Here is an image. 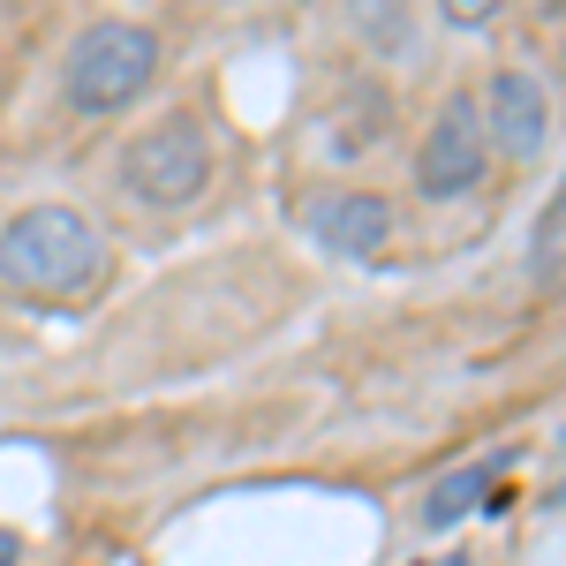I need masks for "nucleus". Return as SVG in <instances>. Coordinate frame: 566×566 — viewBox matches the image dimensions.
Segmentation results:
<instances>
[{"label":"nucleus","instance_id":"obj_1","mask_svg":"<svg viewBox=\"0 0 566 566\" xmlns=\"http://www.w3.org/2000/svg\"><path fill=\"white\" fill-rule=\"evenodd\" d=\"M106 280V234L69 205H31L0 234V287L23 303H69Z\"/></svg>","mask_w":566,"mask_h":566},{"label":"nucleus","instance_id":"obj_2","mask_svg":"<svg viewBox=\"0 0 566 566\" xmlns=\"http://www.w3.org/2000/svg\"><path fill=\"white\" fill-rule=\"evenodd\" d=\"M159 76V39L144 23H91L61 61V98L76 114H122Z\"/></svg>","mask_w":566,"mask_h":566},{"label":"nucleus","instance_id":"obj_3","mask_svg":"<svg viewBox=\"0 0 566 566\" xmlns=\"http://www.w3.org/2000/svg\"><path fill=\"white\" fill-rule=\"evenodd\" d=\"M122 189H129L136 205H151V212L197 205L212 189V144H205V129L189 114H167L144 136H129L122 144Z\"/></svg>","mask_w":566,"mask_h":566},{"label":"nucleus","instance_id":"obj_4","mask_svg":"<svg viewBox=\"0 0 566 566\" xmlns=\"http://www.w3.org/2000/svg\"><path fill=\"white\" fill-rule=\"evenodd\" d=\"M483 159H491V136H483V106L476 98H446L438 122L423 129V151H416V189L431 205H453L483 181Z\"/></svg>","mask_w":566,"mask_h":566},{"label":"nucleus","instance_id":"obj_5","mask_svg":"<svg viewBox=\"0 0 566 566\" xmlns=\"http://www.w3.org/2000/svg\"><path fill=\"white\" fill-rule=\"evenodd\" d=\"M483 136L506 151V159H536L544 136H552V91L536 84L528 69H499L483 84Z\"/></svg>","mask_w":566,"mask_h":566},{"label":"nucleus","instance_id":"obj_6","mask_svg":"<svg viewBox=\"0 0 566 566\" xmlns=\"http://www.w3.org/2000/svg\"><path fill=\"white\" fill-rule=\"evenodd\" d=\"M303 227L333 258H378L392 242V205L363 197V189H317V197H303Z\"/></svg>","mask_w":566,"mask_h":566},{"label":"nucleus","instance_id":"obj_7","mask_svg":"<svg viewBox=\"0 0 566 566\" xmlns=\"http://www.w3.org/2000/svg\"><path fill=\"white\" fill-rule=\"evenodd\" d=\"M514 469V453H491V461H461L453 476H438L423 491V528H453L469 506H491V483Z\"/></svg>","mask_w":566,"mask_h":566},{"label":"nucleus","instance_id":"obj_8","mask_svg":"<svg viewBox=\"0 0 566 566\" xmlns=\"http://www.w3.org/2000/svg\"><path fill=\"white\" fill-rule=\"evenodd\" d=\"M528 272H536V287L566 295V181H559V197L544 205L536 234H528Z\"/></svg>","mask_w":566,"mask_h":566},{"label":"nucleus","instance_id":"obj_9","mask_svg":"<svg viewBox=\"0 0 566 566\" xmlns=\"http://www.w3.org/2000/svg\"><path fill=\"white\" fill-rule=\"evenodd\" d=\"M438 15H446V23H461V31H476V23L499 15V0H438Z\"/></svg>","mask_w":566,"mask_h":566},{"label":"nucleus","instance_id":"obj_10","mask_svg":"<svg viewBox=\"0 0 566 566\" xmlns=\"http://www.w3.org/2000/svg\"><path fill=\"white\" fill-rule=\"evenodd\" d=\"M15 559H23V544H15V536L0 528V566H15Z\"/></svg>","mask_w":566,"mask_h":566},{"label":"nucleus","instance_id":"obj_11","mask_svg":"<svg viewBox=\"0 0 566 566\" xmlns=\"http://www.w3.org/2000/svg\"><path fill=\"white\" fill-rule=\"evenodd\" d=\"M528 8H559V0H528Z\"/></svg>","mask_w":566,"mask_h":566},{"label":"nucleus","instance_id":"obj_12","mask_svg":"<svg viewBox=\"0 0 566 566\" xmlns=\"http://www.w3.org/2000/svg\"><path fill=\"white\" fill-rule=\"evenodd\" d=\"M438 566H469V559H438Z\"/></svg>","mask_w":566,"mask_h":566}]
</instances>
